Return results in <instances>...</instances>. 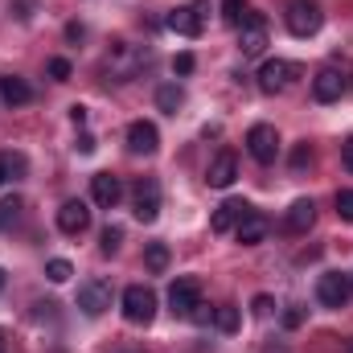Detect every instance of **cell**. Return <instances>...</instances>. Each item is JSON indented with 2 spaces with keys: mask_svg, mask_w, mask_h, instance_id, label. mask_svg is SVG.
<instances>
[{
  "mask_svg": "<svg viewBox=\"0 0 353 353\" xmlns=\"http://www.w3.org/2000/svg\"><path fill=\"white\" fill-rule=\"evenodd\" d=\"M197 304H201V283H197V279L185 275V279H176L173 288H169V308H173V316L189 321Z\"/></svg>",
  "mask_w": 353,
  "mask_h": 353,
  "instance_id": "obj_8",
  "label": "cell"
},
{
  "mask_svg": "<svg viewBox=\"0 0 353 353\" xmlns=\"http://www.w3.org/2000/svg\"><path fill=\"white\" fill-rule=\"evenodd\" d=\"M267 230H271V222H267L259 210H251V214L234 226V239H239L243 247H255V243H263V239H267Z\"/></svg>",
  "mask_w": 353,
  "mask_h": 353,
  "instance_id": "obj_15",
  "label": "cell"
},
{
  "mask_svg": "<svg viewBox=\"0 0 353 353\" xmlns=\"http://www.w3.org/2000/svg\"><path fill=\"white\" fill-rule=\"evenodd\" d=\"M350 353H353V345H350Z\"/></svg>",
  "mask_w": 353,
  "mask_h": 353,
  "instance_id": "obj_42",
  "label": "cell"
},
{
  "mask_svg": "<svg viewBox=\"0 0 353 353\" xmlns=\"http://www.w3.org/2000/svg\"><path fill=\"white\" fill-rule=\"evenodd\" d=\"M251 214V205L243 201V197H226L218 210H214V218H210V226H214V234H230L243 218Z\"/></svg>",
  "mask_w": 353,
  "mask_h": 353,
  "instance_id": "obj_12",
  "label": "cell"
},
{
  "mask_svg": "<svg viewBox=\"0 0 353 353\" xmlns=\"http://www.w3.org/2000/svg\"><path fill=\"white\" fill-rule=\"evenodd\" d=\"M193 66H197V62H193V54H176V58H173L176 74H193Z\"/></svg>",
  "mask_w": 353,
  "mask_h": 353,
  "instance_id": "obj_33",
  "label": "cell"
},
{
  "mask_svg": "<svg viewBox=\"0 0 353 353\" xmlns=\"http://www.w3.org/2000/svg\"><path fill=\"white\" fill-rule=\"evenodd\" d=\"M90 197H94V205H103V210H115V205H119V197H123V185H119V176L94 173V176H90Z\"/></svg>",
  "mask_w": 353,
  "mask_h": 353,
  "instance_id": "obj_13",
  "label": "cell"
},
{
  "mask_svg": "<svg viewBox=\"0 0 353 353\" xmlns=\"http://www.w3.org/2000/svg\"><path fill=\"white\" fill-rule=\"evenodd\" d=\"M4 341H8V337H4V329H0V353H8V345H4Z\"/></svg>",
  "mask_w": 353,
  "mask_h": 353,
  "instance_id": "obj_39",
  "label": "cell"
},
{
  "mask_svg": "<svg viewBox=\"0 0 353 353\" xmlns=\"http://www.w3.org/2000/svg\"><path fill=\"white\" fill-rule=\"evenodd\" d=\"M119 243H123V226H107L103 230V255H115Z\"/></svg>",
  "mask_w": 353,
  "mask_h": 353,
  "instance_id": "obj_27",
  "label": "cell"
},
{
  "mask_svg": "<svg viewBox=\"0 0 353 353\" xmlns=\"http://www.w3.org/2000/svg\"><path fill=\"white\" fill-rule=\"evenodd\" d=\"M132 214L140 222H157V214H161V185L152 176H140L132 185Z\"/></svg>",
  "mask_w": 353,
  "mask_h": 353,
  "instance_id": "obj_4",
  "label": "cell"
},
{
  "mask_svg": "<svg viewBox=\"0 0 353 353\" xmlns=\"http://www.w3.org/2000/svg\"><path fill=\"white\" fill-rule=\"evenodd\" d=\"M21 205H25V201H21V197H17V193H12V197H4V201H0V230H8V226H12V222H17V218H21Z\"/></svg>",
  "mask_w": 353,
  "mask_h": 353,
  "instance_id": "obj_25",
  "label": "cell"
},
{
  "mask_svg": "<svg viewBox=\"0 0 353 353\" xmlns=\"http://www.w3.org/2000/svg\"><path fill=\"white\" fill-rule=\"evenodd\" d=\"M251 17V8H247V0H222V21L230 25V29H243V21Z\"/></svg>",
  "mask_w": 353,
  "mask_h": 353,
  "instance_id": "obj_20",
  "label": "cell"
},
{
  "mask_svg": "<svg viewBox=\"0 0 353 353\" xmlns=\"http://www.w3.org/2000/svg\"><path fill=\"white\" fill-rule=\"evenodd\" d=\"M341 90H345V79H341L337 70H329V66L312 79V99H316V103H337Z\"/></svg>",
  "mask_w": 353,
  "mask_h": 353,
  "instance_id": "obj_16",
  "label": "cell"
},
{
  "mask_svg": "<svg viewBox=\"0 0 353 353\" xmlns=\"http://www.w3.org/2000/svg\"><path fill=\"white\" fill-rule=\"evenodd\" d=\"M337 218L353 222V189H337Z\"/></svg>",
  "mask_w": 353,
  "mask_h": 353,
  "instance_id": "obj_28",
  "label": "cell"
},
{
  "mask_svg": "<svg viewBox=\"0 0 353 353\" xmlns=\"http://www.w3.org/2000/svg\"><path fill=\"white\" fill-rule=\"evenodd\" d=\"M283 21H288L292 37H316L321 25H325V12H321L316 0H292L288 12H283Z\"/></svg>",
  "mask_w": 353,
  "mask_h": 353,
  "instance_id": "obj_1",
  "label": "cell"
},
{
  "mask_svg": "<svg viewBox=\"0 0 353 353\" xmlns=\"http://www.w3.org/2000/svg\"><path fill=\"white\" fill-rule=\"evenodd\" d=\"M300 325H304V308H296V304H292V308L283 312V329H300Z\"/></svg>",
  "mask_w": 353,
  "mask_h": 353,
  "instance_id": "obj_32",
  "label": "cell"
},
{
  "mask_svg": "<svg viewBox=\"0 0 353 353\" xmlns=\"http://www.w3.org/2000/svg\"><path fill=\"white\" fill-rule=\"evenodd\" d=\"M46 275H50L54 283H66V279L74 275V267L66 263V259H50V263H46Z\"/></svg>",
  "mask_w": 353,
  "mask_h": 353,
  "instance_id": "obj_26",
  "label": "cell"
},
{
  "mask_svg": "<svg viewBox=\"0 0 353 353\" xmlns=\"http://www.w3.org/2000/svg\"><path fill=\"white\" fill-rule=\"evenodd\" d=\"M33 99V87L25 83V79H17V74H0V103L4 107H25Z\"/></svg>",
  "mask_w": 353,
  "mask_h": 353,
  "instance_id": "obj_19",
  "label": "cell"
},
{
  "mask_svg": "<svg viewBox=\"0 0 353 353\" xmlns=\"http://www.w3.org/2000/svg\"><path fill=\"white\" fill-rule=\"evenodd\" d=\"M123 316L132 325H152V316H157V292L144 288V283H132L123 292Z\"/></svg>",
  "mask_w": 353,
  "mask_h": 353,
  "instance_id": "obj_2",
  "label": "cell"
},
{
  "mask_svg": "<svg viewBox=\"0 0 353 353\" xmlns=\"http://www.w3.org/2000/svg\"><path fill=\"white\" fill-rule=\"evenodd\" d=\"M350 288H353V275H350Z\"/></svg>",
  "mask_w": 353,
  "mask_h": 353,
  "instance_id": "obj_41",
  "label": "cell"
},
{
  "mask_svg": "<svg viewBox=\"0 0 353 353\" xmlns=\"http://www.w3.org/2000/svg\"><path fill=\"white\" fill-rule=\"evenodd\" d=\"M239 50H243V58H259L267 50V21L263 12H251L247 21H243V29H239Z\"/></svg>",
  "mask_w": 353,
  "mask_h": 353,
  "instance_id": "obj_9",
  "label": "cell"
},
{
  "mask_svg": "<svg viewBox=\"0 0 353 353\" xmlns=\"http://www.w3.org/2000/svg\"><path fill=\"white\" fill-rule=\"evenodd\" d=\"M144 267H148L152 275H161V271L169 267V247H165V243H148V251H144Z\"/></svg>",
  "mask_w": 353,
  "mask_h": 353,
  "instance_id": "obj_23",
  "label": "cell"
},
{
  "mask_svg": "<svg viewBox=\"0 0 353 353\" xmlns=\"http://www.w3.org/2000/svg\"><path fill=\"white\" fill-rule=\"evenodd\" d=\"M271 312V296H255V316H267Z\"/></svg>",
  "mask_w": 353,
  "mask_h": 353,
  "instance_id": "obj_36",
  "label": "cell"
},
{
  "mask_svg": "<svg viewBox=\"0 0 353 353\" xmlns=\"http://www.w3.org/2000/svg\"><path fill=\"white\" fill-rule=\"evenodd\" d=\"M185 103V90L176 87V83H165V87L157 90V107L161 111H169V115H176V107Z\"/></svg>",
  "mask_w": 353,
  "mask_h": 353,
  "instance_id": "obj_21",
  "label": "cell"
},
{
  "mask_svg": "<svg viewBox=\"0 0 353 353\" xmlns=\"http://www.w3.org/2000/svg\"><path fill=\"white\" fill-rule=\"evenodd\" d=\"M189 321H193V325H214V308H210V304H197Z\"/></svg>",
  "mask_w": 353,
  "mask_h": 353,
  "instance_id": "obj_31",
  "label": "cell"
},
{
  "mask_svg": "<svg viewBox=\"0 0 353 353\" xmlns=\"http://www.w3.org/2000/svg\"><path fill=\"white\" fill-rule=\"evenodd\" d=\"M70 119H74V128H83V123H87V107L74 103V107H70Z\"/></svg>",
  "mask_w": 353,
  "mask_h": 353,
  "instance_id": "obj_37",
  "label": "cell"
},
{
  "mask_svg": "<svg viewBox=\"0 0 353 353\" xmlns=\"http://www.w3.org/2000/svg\"><path fill=\"white\" fill-rule=\"evenodd\" d=\"M234 176H239V161H234V152H218L214 157V165H210V185L214 189H230L234 185Z\"/></svg>",
  "mask_w": 353,
  "mask_h": 353,
  "instance_id": "obj_18",
  "label": "cell"
},
{
  "mask_svg": "<svg viewBox=\"0 0 353 353\" xmlns=\"http://www.w3.org/2000/svg\"><path fill=\"white\" fill-rule=\"evenodd\" d=\"M214 325H218L222 333H234V329H239V308H234V304L214 308Z\"/></svg>",
  "mask_w": 353,
  "mask_h": 353,
  "instance_id": "obj_24",
  "label": "cell"
},
{
  "mask_svg": "<svg viewBox=\"0 0 353 353\" xmlns=\"http://www.w3.org/2000/svg\"><path fill=\"white\" fill-rule=\"evenodd\" d=\"M341 161H345V169L353 173V136L345 140V144H341Z\"/></svg>",
  "mask_w": 353,
  "mask_h": 353,
  "instance_id": "obj_35",
  "label": "cell"
},
{
  "mask_svg": "<svg viewBox=\"0 0 353 353\" xmlns=\"http://www.w3.org/2000/svg\"><path fill=\"white\" fill-rule=\"evenodd\" d=\"M128 148H132L136 157H152V152L161 148V132H157V123H152V119H136V123H128Z\"/></svg>",
  "mask_w": 353,
  "mask_h": 353,
  "instance_id": "obj_11",
  "label": "cell"
},
{
  "mask_svg": "<svg viewBox=\"0 0 353 353\" xmlns=\"http://www.w3.org/2000/svg\"><path fill=\"white\" fill-rule=\"evenodd\" d=\"M350 296H353L350 275H341V271H325V275L316 279V300H321L325 308H345Z\"/></svg>",
  "mask_w": 353,
  "mask_h": 353,
  "instance_id": "obj_7",
  "label": "cell"
},
{
  "mask_svg": "<svg viewBox=\"0 0 353 353\" xmlns=\"http://www.w3.org/2000/svg\"><path fill=\"white\" fill-rule=\"evenodd\" d=\"M79 308H83L87 316H103V312L111 308V283H107V279H87V283L79 288Z\"/></svg>",
  "mask_w": 353,
  "mask_h": 353,
  "instance_id": "obj_10",
  "label": "cell"
},
{
  "mask_svg": "<svg viewBox=\"0 0 353 353\" xmlns=\"http://www.w3.org/2000/svg\"><path fill=\"white\" fill-rule=\"evenodd\" d=\"M247 152H251L259 165H275V157H279V132H275L271 123H255V128L247 132Z\"/></svg>",
  "mask_w": 353,
  "mask_h": 353,
  "instance_id": "obj_5",
  "label": "cell"
},
{
  "mask_svg": "<svg viewBox=\"0 0 353 353\" xmlns=\"http://www.w3.org/2000/svg\"><path fill=\"white\" fill-rule=\"evenodd\" d=\"M21 173H25V157L21 152H0V185L4 181H17Z\"/></svg>",
  "mask_w": 353,
  "mask_h": 353,
  "instance_id": "obj_22",
  "label": "cell"
},
{
  "mask_svg": "<svg viewBox=\"0 0 353 353\" xmlns=\"http://www.w3.org/2000/svg\"><path fill=\"white\" fill-rule=\"evenodd\" d=\"M205 12H210V4L205 0H189V4H181V8H173L169 12V29L173 33H181V37H197L201 29H205Z\"/></svg>",
  "mask_w": 353,
  "mask_h": 353,
  "instance_id": "obj_3",
  "label": "cell"
},
{
  "mask_svg": "<svg viewBox=\"0 0 353 353\" xmlns=\"http://www.w3.org/2000/svg\"><path fill=\"white\" fill-rule=\"evenodd\" d=\"M296 74H300V66H292V62H283V58H267L263 66H259V90L279 94V90L292 87Z\"/></svg>",
  "mask_w": 353,
  "mask_h": 353,
  "instance_id": "obj_6",
  "label": "cell"
},
{
  "mask_svg": "<svg viewBox=\"0 0 353 353\" xmlns=\"http://www.w3.org/2000/svg\"><path fill=\"white\" fill-rule=\"evenodd\" d=\"M312 222H316V201H312V197L292 201V210H288V230H292V234H308Z\"/></svg>",
  "mask_w": 353,
  "mask_h": 353,
  "instance_id": "obj_17",
  "label": "cell"
},
{
  "mask_svg": "<svg viewBox=\"0 0 353 353\" xmlns=\"http://www.w3.org/2000/svg\"><path fill=\"white\" fill-rule=\"evenodd\" d=\"M74 148H79V152H83V157H90V152H94V136H87V132H83V136H79V144H74Z\"/></svg>",
  "mask_w": 353,
  "mask_h": 353,
  "instance_id": "obj_34",
  "label": "cell"
},
{
  "mask_svg": "<svg viewBox=\"0 0 353 353\" xmlns=\"http://www.w3.org/2000/svg\"><path fill=\"white\" fill-rule=\"evenodd\" d=\"M83 33H87V29H83V25H66V37H70V41H79V37H83Z\"/></svg>",
  "mask_w": 353,
  "mask_h": 353,
  "instance_id": "obj_38",
  "label": "cell"
},
{
  "mask_svg": "<svg viewBox=\"0 0 353 353\" xmlns=\"http://www.w3.org/2000/svg\"><path fill=\"white\" fill-rule=\"evenodd\" d=\"M87 226H90L87 201H62V210H58V230H62V234H83Z\"/></svg>",
  "mask_w": 353,
  "mask_h": 353,
  "instance_id": "obj_14",
  "label": "cell"
},
{
  "mask_svg": "<svg viewBox=\"0 0 353 353\" xmlns=\"http://www.w3.org/2000/svg\"><path fill=\"white\" fill-rule=\"evenodd\" d=\"M308 165H312V148H308V144H300V148L292 152V169L300 173V169H308Z\"/></svg>",
  "mask_w": 353,
  "mask_h": 353,
  "instance_id": "obj_30",
  "label": "cell"
},
{
  "mask_svg": "<svg viewBox=\"0 0 353 353\" xmlns=\"http://www.w3.org/2000/svg\"><path fill=\"white\" fill-rule=\"evenodd\" d=\"M46 70H50V79H58V83H66V79L74 74V66H70L66 58H50V66H46Z\"/></svg>",
  "mask_w": 353,
  "mask_h": 353,
  "instance_id": "obj_29",
  "label": "cell"
},
{
  "mask_svg": "<svg viewBox=\"0 0 353 353\" xmlns=\"http://www.w3.org/2000/svg\"><path fill=\"white\" fill-rule=\"evenodd\" d=\"M0 288H4V271H0Z\"/></svg>",
  "mask_w": 353,
  "mask_h": 353,
  "instance_id": "obj_40",
  "label": "cell"
}]
</instances>
